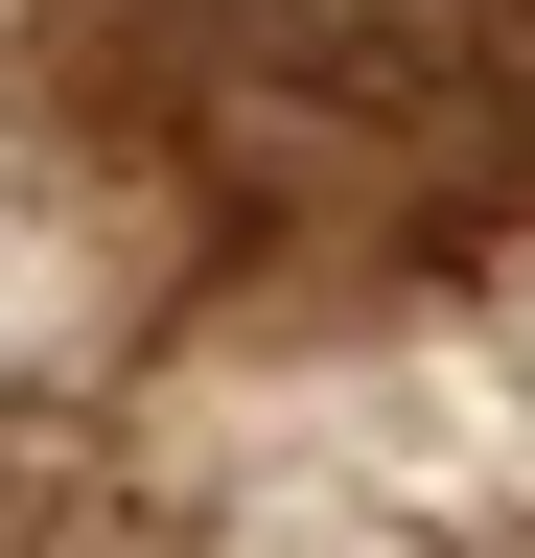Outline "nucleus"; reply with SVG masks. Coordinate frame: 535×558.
<instances>
[{"mask_svg": "<svg viewBox=\"0 0 535 558\" xmlns=\"http://www.w3.org/2000/svg\"><path fill=\"white\" fill-rule=\"evenodd\" d=\"M94 70L256 279H396L535 186V0H117Z\"/></svg>", "mask_w": 535, "mask_h": 558, "instance_id": "nucleus-1", "label": "nucleus"}, {"mask_svg": "<svg viewBox=\"0 0 535 558\" xmlns=\"http://www.w3.org/2000/svg\"><path fill=\"white\" fill-rule=\"evenodd\" d=\"M186 256H210V209H186L163 117L117 94L94 47L24 70V94H0V396L117 373V349L186 303Z\"/></svg>", "mask_w": 535, "mask_h": 558, "instance_id": "nucleus-2", "label": "nucleus"}]
</instances>
